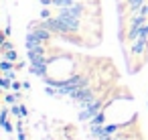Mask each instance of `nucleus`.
Returning <instances> with one entry per match:
<instances>
[{"instance_id":"obj_1","label":"nucleus","mask_w":148,"mask_h":140,"mask_svg":"<svg viewBox=\"0 0 148 140\" xmlns=\"http://www.w3.org/2000/svg\"><path fill=\"white\" fill-rule=\"evenodd\" d=\"M4 57H6L8 61H16V51H14V49H10V51H4Z\"/></svg>"},{"instance_id":"obj_2","label":"nucleus","mask_w":148,"mask_h":140,"mask_svg":"<svg viewBox=\"0 0 148 140\" xmlns=\"http://www.w3.org/2000/svg\"><path fill=\"white\" fill-rule=\"evenodd\" d=\"M6 37H8L6 33H2V31H0V45H2V43H4V39H6Z\"/></svg>"},{"instance_id":"obj_3","label":"nucleus","mask_w":148,"mask_h":140,"mask_svg":"<svg viewBox=\"0 0 148 140\" xmlns=\"http://www.w3.org/2000/svg\"><path fill=\"white\" fill-rule=\"evenodd\" d=\"M146 12H148V8H146Z\"/></svg>"}]
</instances>
